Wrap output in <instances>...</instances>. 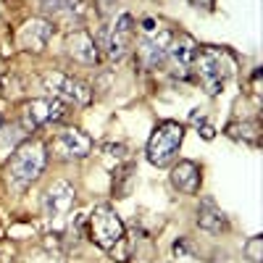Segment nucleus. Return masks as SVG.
<instances>
[{
  "mask_svg": "<svg viewBox=\"0 0 263 263\" xmlns=\"http://www.w3.org/2000/svg\"><path fill=\"white\" fill-rule=\"evenodd\" d=\"M134 40V16L129 11L119 13L113 19L111 29H108V37H105V53L111 61H121L124 56L129 53V45Z\"/></svg>",
  "mask_w": 263,
  "mask_h": 263,
  "instance_id": "nucleus-9",
  "label": "nucleus"
},
{
  "mask_svg": "<svg viewBox=\"0 0 263 263\" xmlns=\"http://www.w3.org/2000/svg\"><path fill=\"white\" fill-rule=\"evenodd\" d=\"M53 37V21L48 19H29L19 32V45L24 50H32V53H42L48 48Z\"/></svg>",
  "mask_w": 263,
  "mask_h": 263,
  "instance_id": "nucleus-13",
  "label": "nucleus"
},
{
  "mask_svg": "<svg viewBox=\"0 0 263 263\" xmlns=\"http://www.w3.org/2000/svg\"><path fill=\"white\" fill-rule=\"evenodd\" d=\"M182 142H184V124L171 119L161 121L148 140V161L153 166H168L176 158Z\"/></svg>",
  "mask_w": 263,
  "mask_h": 263,
  "instance_id": "nucleus-4",
  "label": "nucleus"
},
{
  "mask_svg": "<svg viewBox=\"0 0 263 263\" xmlns=\"http://www.w3.org/2000/svg\"><path fill=\"white\" fill-rule=\"evenodd\" d=\"M190 121H192V124H200V121H203V113H200V108H195V111L190 113Z\"/></svg>",
  "mask_w": 263,
  "mask_h": 263,
  "instance_id": "nucleus-23",
  "label": "nucleus"
},
{
  "mask_svg": "<svg viewBox=\"0 0 263 263\" xmlns=\"http://www.w3.org/2000/svg\"><path fill=\"white\" fill-rule=\"evenodd\" d=\"M197 134L203 137L205 142H211L213 137H216V129H213V127H208V124H203V127H200V132H197Z\"/></svg>",
  "mask_w": 263,
  "mask_h": 263,
  "instance_id": "nucleus-20",
  "label": "nucleus"
},
{
  "mask_svg": "<svg viewBox=\"0 0 263 263\" xmlns=\"http://www.w3.org/2000/svg\"><path fill=\"white\" fill-rule=\"evenodd\" d=\"M192 66H195V71L200 76L203 90L211 98L221 95L224 87H227V82L237 74L234 58H231L224 48H203V50H197L195 64Z\"/></svg>",
  "mask_w": 263,
  "mask_h": 263,
  "instance_id": "nucleus-1",
  "label": "nucleus"
},
{
  "mask_svg": "<svg viewBox=\"0 0 263 263\" xmlns=\"http://www.w3.org/2000/svg\"><path fill=\"white\" fill-rule=\"evenodd\" d=\"M171 184L184 195H197L200 190V166L195 161H179L171 168Z\"/></svg>",
  "mask_w": 263,
  "mask_h": 263,
  "instance_id": "nucleus-15",
  "label": "nucleus"
},
{
  "mask_svg": "<svg viewBox=\"0 0 263 263\" xmlns=\"http://www.w3.org/2000/svg\"><path fill=\"white\" fill-rule=\"evenodd\" d=\"M90 234L92 242L103 250H113L124 239V221L111 205H95L90 213Z\"/></svg>",
  "mask_w": 263,
  "mask_h": 263,
  "instance_id": "nucleus-5",
  "label": "nucleus"
},
{
  "mask_svg": "<svg viewBox=\"0 0 263 263\" xmlns=\"http://www.w3.org/2000/svg\"><path fill=\"white\" fill-rule=\"evenodd\" d=\"M24 134H27V132H24L21 124H19V127H11V129L3 127V129H0V145H11V148H13V145H16Z\"/></svg>",
  "mask_w": 263,
  "mask_h": 263,
  "instance_id": "nucleus-19",
  "label": "nucleus"
},
{
  "mask_svg": "<svg viewBox=\"0 0 263 263\" xmlns=\"http://www.w3.org/2000/svg\"><path fill=\"white\" fill-rule=\"evenodd\" d=\"M174 253H176V255H184V253H187V245H184V242H176V245H174Z\"/></svg>",
  "mask_w": 263,
  "mask_h": 263,
  "instance_id": "nucleus-24",
  "label": "nucleus"
},
{
  "mask_svg": "<svg viewBox=\"0 0 263 263\" xmlns=\"http://www.w3.org/2000/svg\"><path fill=\"white\" fill-rule=\"evenodd\" d=\"M142 29H145L148 34H150V32H156V21H153V19H145V21H142Z\"/></svg>",
  "mask_w": 263,
  "mask_h": 263,
  "instance_id": "nucleus-22",
  "label": "nucleus"
},
{
  "mask_svg": "<svg viewBox=\"0 0 263 263\" xmlns=\"http://www.w3.org/2000/svg\"><path fill=\"white\" fill-rule=\"evenodd\" d=\"M40 8L50 13L53 19L66 21L68 27L82 24L84 13H87V3L84 0H40Z\"/></svg>",
  "mask_w": 263,
  "mask_h": 263,
  "instance_id": "nucleus-14",
  "label": "nucleus"
},
{
  "mask_svg": "<svg viewBox=\"0 0 263 263\" xmlns=\"http://www.w3.org/2000/svg\"><path fill=\"white\" fill-rule=\"evenodd\" d=\"M45 164H48V148L40 140H27L13 150L8 166H5V176L16 190H24L40 179Z\"/></svg>",
  "mask_w": 263,
  "mask_h": 263,
  "instance_id": "nucleus-2",
  "label": "nucleus"
},
{
  "mask_svg": "<svg viewBox=\"0 0 263 263\" xmlns=\"http://www.w3.org/2000/svg\"><path fill=\"white\" fill-rule=\"evenodd\" d=\"M174 32L168 29H161V32H150L148 37L140 40V48H137V58L145 68H158L166 64L168 58V45H171Z\"/></svg>",
  "mask_w": 263,
  "mask_h": 263,
  "instance_id": "nucleus-10",
  "label": "nucleus"
},
{
  "mask_svg": "<svg viewBox=\"0 0 263 263\" xmlns=\"http://www.w3.org/2000/svg\"><path fill=\"white\" fill-rule=\"evenodd\" d=\"M242 253H245L247 261L261 263V258H263V237H261V234H253V237L242 245Z\"/></svg>",
  "mask_w": 263,
  "mask_h": 263,
  "instance_id": "nucleus-18",
  "label": "nucleus"
},
{
  "mask_svg": "<svg viewBox=\"0 0 263 263\" xmlns=\"http://www.w3.org/2000/svg\"><path fill=\"white\" fill-rule=\"evenodd\" d=\"M42 82V90L48 92V98H56L61 100L64 105H76V108H84L92 103V90L90 84H84L82 79H76L71 74H64V71H45L40 76Z\"/></svg>",
  "mask_w": 263,
  "mask_h": 263,
  "instance_id": "nucleus-3",
  "label": "nucleus"
},
{
  "mask_svg": "<svg viewBox=\"0 0 263 263\" xmlns=\"http://www.w3.org/2000/svg\"><path fill=\"white\" fill-rule=\"evenodd\" d=\"M192 5H195V8H211V5L216 3V0H190Z\"/></svg>",
  "mask_w": 263,
  "mask_h": 263,
  "instance_id": "nucleus-21",
  "label": "nucleus"
},
{
  "mask_svg": "<svg viewBox=\"0 0 263 263\" xmlns=\"http://www.w3.org/2000/svg\"><path fill=\"white\" fill-rule=\"evenodd\" d=\"M53 156L58 161H82L92 153V137L82 129H64L53 137Z\"/></svg>",
  "mask_w": 263,
  "mask_h": 263,
  "instance_id": "nucleus-8",
  "label": "nucleus"
},
{
  "mask_svg": "<svg viewBox=\"0 0 263 263\" xmlns=\"http://www.w3.org/2000/svg\"><path fill=\"white\" fill-rule=\"evenodd\" d=\"M66 53H68V58H74L76 64H84V66L98 64V58H100L98 42L87 29H74L66 37Z\"/></svg>",
  "mask_w": 263,
  "mask_h": 263,
  "instance_id": "nucleus-11",
  "label": "nucleus"
},
{
  "mask_svg": "<svg viewBox=\"0 0 263 263\" xmlns=\"http://www.w3.org/2000/svg\"><path fill=\"white\" fill-rule=\"evenodd\" d=\"M227 132H229V137H234V140L258 142L261 127H258V121H242V124H231V127H229Z\"/></svg>",
  "mask_w": 263,
  "mask_h": 263,
  "instance_id": "nucleus-17",
  "label": "nucleus"
},
{
  "mask_svg": "<svg viewBox=\"0 0 263 263\" xmlns=\"http://www.w3.org/2000/svg\"><path fill=\"white\" fill-rule=\"evenodd\" d=\"M66 116V105L56 98H34L24 103L21 108V127L24 132H37L42 127H48L53 121H61Z\"/></svg>",
  "mask_w": 263,
  "mask_h": 263,
  "instance_id": "nucleus-6",
  "label": "nucleus"
},
{
  "mask_svg": "<svg viewBox=\"0 0 263 263\" xmlns=\"http://www.w3.org/2000/svg\"><path fill=\"white\" fill-rule=\"evenodd\" d=\"M74 205H76V190L66 179L53 182L48 187V192H45V219H48L53 227H61L64 219L71 213Z\"/></svg>",
  "mask_w": 263,
  "mask_h": 263,
  "instance_id": "nucleus-7",
  "label": "nucleus"
},
{
  "mask_svg": "<svg viewBox=\"0 0 263 263\" xmlns=\"http://www.w3.org/2000/svg\"><path fill=\"white\" fill-rule=\"evenodd\" d=\"M197 42L192 40L190 34H174L171 37V45H168V58L166 61H171V66H174V71L179 74V76H187V68L195 64V56H197Z\"/></svg>",
  "mask_w": 263,
  "mask_h": 263,
  "instance_id": "nucleus-12",
  "label": "nucleus"
},
{
  "mask_svg": "<svg viewBox=\"0 0 263 263\" xmlns=\"http://www.w3.org/2000/svg\"><path fill=\"white\" fill-rule=\"evenodd\" d=\"M197 227L205 229V231H221L224 229V213L221 208L216 205V200L211 195H205L200 200V208H197Z\"/></svg>",
  "mask_w": 263,
  "mask_h": 263,
  "instance_id": "nucleus-16",
  "label": "nucleus"
},
{
  "mask_svg": "<svg viewBox=\"0 0 263 263\" xmlns=\"http://www.w3.org/2000/svg\"><path fill=\"white\" fill-rule=\"evenodd\" d=\"M0 129H3V116H0Z\"/></svg>",
  "mask_w": 263,
  "mask_h": 263,
  "instance_id": "nucleus-25",
  "label": "nucleus"
}]
</instances>
